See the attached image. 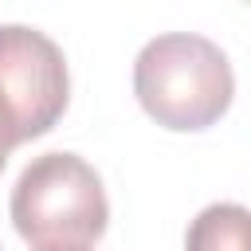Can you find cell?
<instances>
[{"label": "cell", "mask_w": 251, "mask_h": 251, "mask_svg": "<svg viewBox=\"0 0 251 251\" xmlns=\"http://www.w3.org/2000/svg\"><path fill=\"white\" fill-rule=\"evenodd\" d=\"M133 94L157 126L192 133L227 114L235 98V75L212 39L196 31H165L137 51Z\"/></svg>", "instance_id": "1"}, {"label": "cell", "mask_w": 251, "mask_h": 251, "mask_svg": "<svg viewBox=\"0 0 251 251\" xmlns=\"http://www.w3.org/2000/svg\"><path fill=\"white\" fill-rule=\"evenodd\" d=\"M12 224L35 251H86L110 224V200L94 165L78 153H39L12 188Z\"/></svg>", "instance_id": "2"}, {"label": "cell", "mask_w": 251, "mask_h": 251, "mask_svg": "<svg viewBox=\"0 0 251 251\" xmlns=\"http://www.w3.org/2000/svg\"><path fill=\"white\" fill-rule=\"evenodd\" d=\"M71 102L59 43L27 24H0V145L16 149L55 129Z\"/></svg>", "instance_id": "3"}, {"label": "cell", "mask_w": 251, "mask_h": 251, "mask_svg": "<svg viewBox=\"0 0 251 251\" xmlns=\"http://www.w3.org/2000/svg\"><path fill=\"white\" fill-rule=\"evenodd\" d=\"M184 251H251V208L208 204L184 231Z\"/></svg>", "instance_id": "4"}, {"label": "cell", "mask_w": 251, "mask_h": 251, "mask_svg": "<svg viewBox=\"0 0 251 251\" xmlns=\"http://www.w3.org/2000/svg\"><path fill=\"white\" fill-rule=\"evenodd\" d=\"M8 153H12V149H4V145H0V173H4V165H8Z\"/></svg>", "instance_id": "5"}]
</instances>
